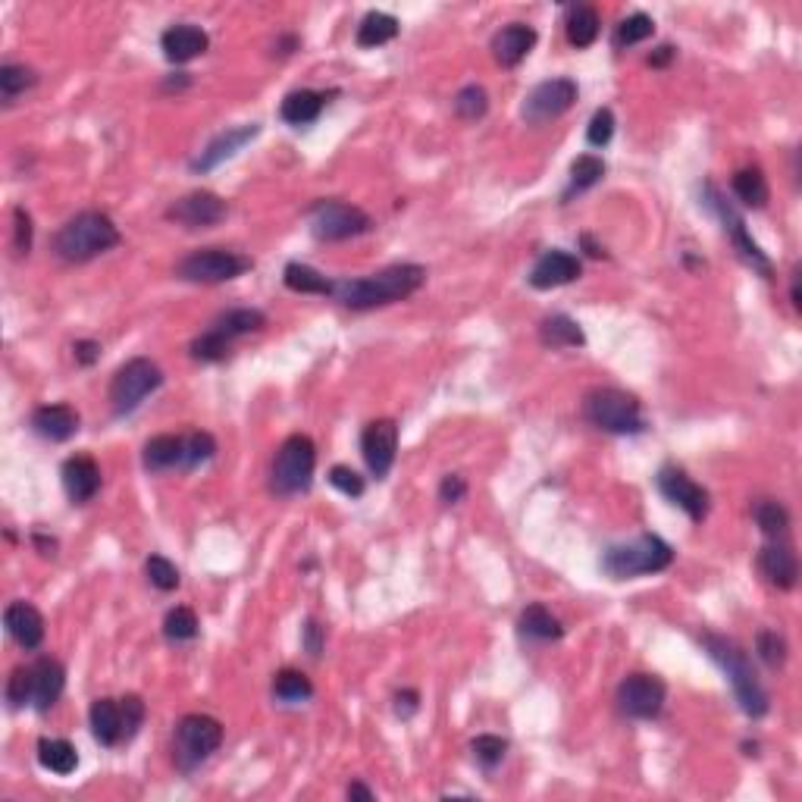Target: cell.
Here are the masks:
<instances>
[{
    "label": "cell",
    "instance_id": "obj_1",
    "mask_svg": "<svg viewBox=\"0 0 802 802\" xmlns=\"http://www.w3.org/2000/svg\"><path fill=\"white\" fill-rule=\"evenodd\" d=\"M423 282H427V270L420 264H395L380 273H370L364 279L336 282L333 298L342 301L351 311H370V308H383V304H395L401 298L414 295Z\"/></svg>",
    "mask_w": 802,
    "mask_h": 802
},
{
    "label": "cell",
    "instance_id": "obj_2",
    "mask_svg": "<svg viewBox=\"0 0 802 802\" xmlns=\"http://www.w3.org/2000/svg\"><path fill=\"white\" fill-rule=\"evenodd\" d=\"M116 245H120V229L101 210H82L73 220H66L54 235L57 257L69 264H85Z\"/></svg>",
    "mask_w": 802,
    "mask_h": 802
},
{
    "label": "cell",
    "instance_id": "obj_3",
    "mask_svg": "<svg viewBox=\"0 0 802 802\" xmlns=\"http://www.w3.org/2000/svg\"><path fill=\"white\" fill-rule=\"evenodd\" d=\"M705 649L721 665V671L727 674L730 687H734V696L740 702V709L749 715V718H762L768 712V693L759 683L756 671H752V662L749 655L734 643L727 640V636H718V633H705L702 636Z\"/></svg>",
    "mask_w": 802,
    "mask_h": 802
},
{
    "label": "cell",
    "instance_id": "obj_4",
    "mask_svg": "<svg viewBox=\"0 0 802 802\" xmlns=\"http://www.w3.org/2000/svg\"><path fill=\"white\" fill-rule=\"evenodd\" d=\"M671 561H674V549L668 546V542L655 533H643L630 542L608 546L602 552L599 564L611 580H633V577H643V574L665 571Z\"/></svg>",
    "mask_w": 802,
    "mask_h": 802
},
{
    "label": "cell",
    "instance_id": "obj_5",
    "mask_svg": "<svg viewBox=\"0 0 802 802\" xmlns=\"http://www.w3.org/2000/svg\"><path fill=\"white\" fill-rule=\"evenodd\" d=\"M583 417L593 423V427L605 433H618V436L646 430L640 401L621 389H593L583 398Z\"/></svg>",
    "mask_w": 802,
    "mask_h": 802
},
{
    "label": "cell",
    "instance_id": "obj_6",
    "mask_svg": "<svg viewBox=\"0 0 802 802\" xmlns=\"http://www.w3.org/2000/svg\"><path fill=\"white\" fill-rule=\"evenodd\" d=\"M223 743V724L210 715H185L176 724L173 737V759L182 774H192L201 768Z\"/></svg>",
    "mask_w": 802,
    "mask_h": 802
},
{
    "label": "cell",
    "instance_id": "obj_7",
    "mask_svg": "<svg viewBox=\"0 0 802 802\" xmlns=\"http://www.w3.org/2000/svg\"><path fill=\"white\" fill-rule=\"evenodd\" d=\"M314 467H317V448L311 436L295 433L279 445L276 461H273V492L279 495H301L308 492L314 483Z\"/></svg>",
    "mask_w": 802,
    "mask_h": 802
},
{
    "label": "cell",
    "instance_id": "obj_8",
    "mask_svg": "<svg viewBox=\"0 0 802 802\" xmlns=\"http://www.w3.org/2000/svg\"><path fill=\"white\" fill-rule=\"evenodd\" d=\"M163 383V370L151 358H132L116 370L110 383V405L113 414H132L151 392H157Z\"/></svg>",
    "mask_w": 802,
    "mask_h": 802
},
{
    "label": "cell",
    "instance_id": "obj_9",
    "mask_svg": "<svg viewBox=\"0 0 802 802\" xmlns=\"http://www.w3.org/2000/svg\"><path fill=\"white\" fill-rule=\"evenodd\" d=\"M308 223H311V232L314 239L320 242H345V239H355V235H364L373 220L364 214L361 207L348 204V201H317L308 214Z\"/></svg>",
    "mask_w": 802,
    "mask_h": 802
},
{
    "label": "cell",
    "instance_id": "obj_10",
    "mask_svg": "<svg viewBox=\"0 0 802 802\" xmlns=\"http://www.w3.org/2000/svg\"><path fill=\"white\" fill-rule=\"evenodd\" d=\"M251 270V257L235 254L226 248H198L188 257H182L176 273L185 282H204V286H214V282H229L235 276H242Z\"/></svg>",
    "mask_w": 802,
    "mask_h": 802
},
{
    "label": "cell",
    "instance_id": "obj_11",
    "mask_svg": "<svg viewBox=\"0 0 802 802\" xmlns=\"http://www.w3.org/2000/svg\"><path fill=\"white\" fill-rule=\"evenodd\" d=\"M665 683L652 677V674H630L627 680H621L618 687V709L627 715V718H636V721H649V718H658L665 709Z\"/></svg>",
    "mask_w": 802,
    "mask_h": 802
},
{
    "label": "cell",
    "instance_id": "obj_12",
    "mask_svg": "<svg viewBox=\"0 0 802 802\" xmlns=\"http://www.w3.org/2000/svg\"><path fill=\"white\" fill-rule=\"evenodd\" d=\"M574 101H577V82L574 79H564V76L546 79L524 98L521 116L530 126H539V123L555 120V116H561L564 110H571Z\"/></svg>",
    "mask_w": 802,
    "mask_h": 802
},
{
    "label": "cell",
    "instance_id": "obj_13",
    "mask_svg": "<svg viewBox=\"0 0 802 802\" xmlns=\"http://www.w3.org/2000/svg\"><path fill=\"white\" fill-rule=\"evenodd\" d=\"M398 452V423L395 420H373L361 433V455L376 480H386Z\"/></svg>",
    "mask_w": 802,
    "mask_h": 802
},
{
    "label": "cell",
    "instance_id": "obj_14",
    "mask_svg": "<svg viewBox=\"0 0 802 802\" xmlns=\"http://www.w3.org/2000/svg\"><path fill=\"white\" fill-rule=\"evenodd\" d=\"M658 489H662V495L671 505L687 511L693 521H702V517L709 514V492H705L693 477L683 474L680 467L658 470Z\"/></svg>",
    "mask_w": 802,
    "mask_h": 802
},
{
    "label": "cell",
    "instance_id": "obj_15",
    "mask_svg": "<svg viewBox=\"0 0 802 802\" xmlns=\"http://www.w3.org/2000/svg\"><path fill=\"white\" fill-rule=\"evenodd\" d=\"M229 214V204L214 195V192H192V195H185L179 198L170 210H167V217L176 220L179 226L185 229H207V226H217L223 223Z\"/></svg>",
    "mask_w": 802,
    "mask_h": 802
},
{
    "label": "cell",
    "instance_id": "obj_16",
    "mask_svg": "<svg viewBox=\"0 0 802 802\" xmlns=\"http://www.w3.org/2000/svg\"><path fill=\"white\" fill-rule=\"evenodd\" d=\"M709 195H712V207L718 210V217L724 220V229H727V235H730V242H734V248L740 251V257L743 261L752 267V270H759L762 276H771V261L765 257V251L749 239V232H746V223H743V217H737L734 214V207L730 204H724L721 198H718V192L715 188L709 185Z\"/></svg>",
    "mask_w": 802,
    "mask_h": 802
},
{
    "label": "cell",
    "instance_id": "obj_17",
    "mask_svg": "<svg viewBox=\"0 0 802 802\" xmlns=\"http://www.w3.org/2000/svg\"><path fill=\"white\" fill-rule=\"evenodd\" d=\"M60 477H63V489H66L69 502H73V505L91 502L94 495H98V489H101V467H98V461H94L91 455L66 458Z\"/></svg>",
    "mask_w": 802,
    "mask_h": 802
},
{
    "label": "cell",
    "instance_id": "obj_18",
    "mask_svg": "<svg viewBox=\"0 0 802 802\" xmlns=\"http://www.w3.org/2000/svg\"><path fill=\"white\" fill-rule=\"evenodd\" d=\"M580 273H583V267L571 251L552 248L533 264L530 286L533 289H558V286H568V282L580 279Z\"/></svg>",
    "mask_w": 802,
    "mask_h": 802
},
{
    "label": "cell",
    "instance_id": "obj_19",
    "mask_svg": "<svg viewBox=\"0 0 802 802\" xmlns=\"http://www.w3.org/2000/svg\"><path fill=\"white\" fill-rule=\"evenodd\" d=\"M257 135H261V126H257V123H245V126H239V129H229V132L217 135V138L210 141V145L192 160V170H195V173H210L214 167H220L223 160H229V157L239 154V151L248 145V141H254Z\"/></svg>",
    "mask_w": 802,
    "mask_h": 802
},
{
    "label": "cell",
    "instance_id": "obj_20",
    "mask_svg": "<svg viewBox=\"0 0 802 802\" xmlns=\"http://www.w3.org/2000/svg\"><path fill=\"white\" fill-rule=\"evenodd\" d=\"M29 671H32V709L47 712L66 687V671L57 658H38L35 665H29Z\"/></svg>",
    "mask_w": 802,
    "mask_h": 802
},
{
    "label": "cell",
    "instance_id": "obj_21",
    "mask_svg": "<svg viewBox=\"0 0 802 802\" xmlns=\"http://www.w3.org/2000/svg\"><path fill=\"white\" fill-rule=\"evenodd\" d=\"M4 624L22 649H38L44 643V618L29 602H10L4 611Z\"/></svg>",
    "mask_w": 802,
    "mask_h": 802
},
{
    "label": "cell",
    "instance_id": "obj_22",
    "mask_svg": "<svg viewBox=\"0 0 802 802\" xmlns=\"http://www.w3.org/2000/svg\"><path fill=\"white\" fill-rule=\"evenodd\" d=\"M536 47V29L524 22H511L492 38V57L499 66H517Z\"/></svg>",
    "mask_w": 802,
    "mask_h": 802
},
{
    "label": "cell",
    "instance_id": "obj_23",
    "mask_svg": "<svg viewBox=\"0 0 802 802\" xmlns=\"http://www.w3.org/2000/svg\"><path fill=\"white\" fill-rule=\"evenodd\" d=\"M207 32L192 26V22H182V26H173L163 32L160 38V47H163V54H167L170 63H188V60H195L207 51Z\"/></svg>",
    "mask_w": 802,
    "mask_h": 802
},
{
    "label": "cell",
    "instance_id": "obj_24",
    "mask_svg": "<svg viewBox=\"0 0 802 802\" xmlns=\"http://www.w3.org/2000/svg\"><path fill=\"white\" fill-rule=\"evenodd\" d=\"M32 430L47 442H66L79 433V414L69 405H44L32 414Z\"/></svg>",
    "mask_w": 802,
    "mask_h": 802
},
{
    "label": "cell",
    "instance_id": "obj_25",
    "mask_svg": "<svg viewBox=\"0 0 802 802\" xmlns=\"http://www.w3.org/2000/svg\"><path fill=\"white\" fill-rule=\"evenodd\" d=\"M91 734L101 746H116L123 743V702L116 699H94L91 712Z\"/></svg>",
    "mask_w": 802,
    "mask_h": 802
},
{
    "label": "cell",
    "instance_id": "obj_26",
    "mask_svg": "<svg viewBox=\"0 0 802 802\" xmlns=\"http://www.w3.org/2000/svg\"><path fill=\"white\" fill-rule=\"evenodd\" d=\"M145 470L148 474H163V470H176V467H185V436H154L145 442Z\"/></svg>",
    "mask_w": 802,
    "mask_h": 802
},
{
    "label": "cell",
    "instance_id": "obj_27",
    "mask_svg": "<svg viewBox=\"0 0 802 802\" xmlns=\"http://www.w3.org/2000/svg\"><path fill=\"white\" fill-rule=\"evenodd\" d=\"M323 104H326V98L320 91L301 88V91L286 94V101H282V107H279V116L289 126H311L317 116L323 113Z\"/></svg>",
    "mask_w": 802,
    "mask_h": 802
},
{
    "label": "cell",
    "instance_id": "obj_28",
    "mask_svg": "<svg viewBox=\"0 0 802 802\" xmlns=\"http://www.w3.org/2000/svg\"><path fill=\"white\" fill-rule=\"evenodd\" d=\"M759 568L768 577V583H774L777 589H790L796 583V555L787 546H765L759 552Z\"/></svg>",
    "mask_w": 802,
    "mask_h": 802
},
{
    "label": "cell",
    "instance_id": "obj_29",
    "mask_svg": "<svg viewBox=\"0 0 802 802\" xmlns=\"http://www.w3.org/2000/svg\"><path fill=\"white\" fill-rule=\"evenodd\" d=\"M539 342L546 348H580L586 345V336L577 320L568 314H552L539 323Z\"/></svg>",
    "mask_w": 802,
    "mask_h": 802
},
{
    "label": "cell",
    "instance_id": "obj_30",
    "mask_svg": "<svg viewBox=\"0 0 802 802\" xmlns=\"http://www.w3.org/2000/svg\"><path fill=\"white\" fill-rule=\"evenodd\" d=\"M517 630H521V636H527V640H536V643H552L558 640V636L564 633L558 618L552 615V611L546 605H530L521 611V621H517Z\"/></svg>",
    "mask_w": 802,
    "mask_h": 802
},
{
    "label": "cell",
    "instance_id": "obj_31",
    "mask_svg": "<svg viewBox=\"0 0 802 802\" xmlns=\"http://www.w3.org/2000/svg\"><path fill=\"white\" fill-rule=\"evenodd\" d=\"M38 762H41V768H47V771H54V774L66 777V774H73V771L79 768V752H76V746L69 743V740L44 737V740L38 743Z\"/></svg>",
    "mask_w": 802,
    "mask_h": 802
},
{
    "label": "cell",
    "instance_id": "obj_32",
    "mask_svg": "<svg viewBox=\"0 0 802 802\" xmlns=\"http://www.w3.org/2000/svg\"><path fill=\"white\" fill-rule=\"evenodd\" d=\"M282 279H286V286L292 292H301V295H333L336 282L326 279L320 270L308 267V264H289L282 270Z\"/></svg>",
    "mask_w": 802,
    "mask_h": 802
},
{
    "label": "cell",
    "instance_id": "obj_33",
    "mask_svg": "<svg viewBox=\"0 0 802 802\" xmlns=\"http://www.w3.org/2000/svg\"><path fill=\"white\" fill-rule=\"evenodd\" d=\"M267 326V317L264 311H257V308H235V311H226L223 317H217L214 329L217 333H223L229 342L232 339H239V336H248V333H257V329H264Z\"/></svg>",
    "mask_w": 802,
    "mask_h": 802
},
{
    "label": "cell",
    "instance_id": "obj_34",
    "mask_svg": "<svg viewBox=\"0 0 802 802\" xmlns=\"http://www.w3.org/2000/svg\"><path fill=\"white\" fill-rule=\"evenodd\" d=\"M398 35V19L383 13V10H373L361 19L358 26V44L361 47H380V44H389L392 38Z\"/></svg>",
    "mask_w": 802,
    "mask_h": 802
},
{
    "label": "cell",
    "instance_id": "obj_35",
    "mask_svg": "<svg viewBox=\"0 0 802 802\" xmlns=\"http://www.w3.org/2000/svg\"><path fill=\"white\" fill-rule=\"evenodd\" d=\"M730 185H734V195L746 204V207H765L768 204V182L762 176V170L756 167H746V170H737L734 179H730Z\"/></svg>",
    "mask_w": 802,
    "mask_h": 802
},
{
    "label": "cell",
    "instance_id": "obj_36",
    "mask_svg": "<svg viewBox=\"0 0 802 802\" xmlns=\"http://www.w3.org/2000/svg\"><path fill=\"white\" fill-rule=\"evenodd\" d=\"M599 29H602V19H599V13L593 7H574L568 13V26H564L568 41L574 47H589L599 38Z\"/></svg>",
    "mask_w": 802,
    "mask_h": 802
},
{
    "label": "cell",
    "instance_id": "obj_37",
    "mask_svg": "<svg viewBox=\"0 0 802 802\" xmlns=\"http://www.w3.org/2000/svg\"><path fill=\"white\" fill-rule=\"evenodd\" d=\"M273 696L276 699H282V702H304V699H311L314 696V683L304 677L301 671H292V668H286V671H279L276 674V680H273Z\"/></svg>",
    "mask_w": 802,
    "mask_h": 802
},
{
    "label": "cell",
    "instance_id": "obj_38",
    "mask_svg": "<svg viewBox=\"0 0 802 802\" xmlns=\"http://www.w3.org/2000/svg\"><path fill=\"white\" fill-rule=\"evenodd\" d=\"M752 517H756V524L765 536H781L787 527H790V514L781 502L774 499H762L752 505Z\"/></svg>",
    "mask_w": 802,
    "mask_h": 802
},
{
    "label": "cell",
    "instance_id": "obj_39",
    "mask_svg": "<svg viewBox=\"0 0 802 802\" xmlns=\"http://www.w3.org/2000/svg\"><path fill=\"white\" fill-rule=\"evenodd\" d=\"M35 82H38V76H35V69H29V66H22V63L0 66V94H4V101L19 98V94L29 91Z\"/></svg>",
    "mask_w": 802,
    "mask_h": 802
},
{
    "label": "cell",
    "instance_id": "obj_40",
    "mask_svg": "<svg viewBox=\"0 0 802 802\" xmlns=\"http://www.w3.org/2000/svg\"><path fill=\"white\" fill-rule=\"evenodd\" d=\"M163 633H167V640L173 643H185V640H195L198 636V615L192 608H173L167 618H163Z\"/></svg>",
    "mask_w": 802,
    "mask_h": 802
},
{
    "label": "cell",
    "instance_id": "obj_41",
    "mask_svg": "<svg viewBox=\"0 0 802 802\" xmlns=\"http://www.w3.org/2000/svg\"><path fill=\"white\" fill-rule=\"evenodd\" d=\"M486 110H489V94L483 85H464L455 94V113L461 116V120L474 123V120H480V116H486Z\"/></svg>",
    "mask_w": 802,
    "mask_h": 802
},
{
    "label": "cell",
    "instance_id": "obj_42",
    "mask_svg": "<svg viewBox=\"0 0 802 802\" xmlns=\"http://www.w3.org/2000/svg\"><path fill=\"white\" fill-rule=\"evenodd\" d=\"M229 345H232V342H229L223 333H217L214 326H210L207 333H201V336L192 342V348H188V351H192V358H195V361H201V364H214V361H223V358L229 355Z\"/></svg>",
    "mask_w": 802,
    "mask_h": 802
},
{
    "label": "cell",
    "instance_id": "obj_43",
    "mask_svg": "<svg viewBox=\"0 0 802 802\" xmlns=\"http://www.w3.org/2000/svg\"><path fill=\"white\" fill-rule=\"evenodd\" d=\"M605 176V163L596 154H580L571 163V192H586Z\"/></svg>",
    "mask_w": 802,
    "mask_h": 802
},
{
    "label": "cell",
    "instance_id": "obj_44",
    "mask_svg": "<svg viewBox=\"0 0 802 802\" xmlns=\"http://www.w3.org/2000/svg\"><path fill=\"white\" fill-rule=\"evenodd\" d=\"M652 35H655V22L646 13H633V16H627L621 26H618L615 44L618 47H633V44H640V41H646Z\"/></svg>",
    "mask_w": 802,
    "mask_h": 802
},
{
    "label": "cell",
    "instance_id": "obj_45",
    "mask_svg": "<svg viewBox=\"0 0 802 802\" xmlns=\"http://www.w3.org/2000/svg\"><path fill=\"white\" fill-rule=\"evenodd\" d=\"M145 571H148V580L160 589V593H173L179 586V568L163 555H151L145 561Z\"/></svg>",
    "mask_w": 802,
    "mask_h": 802
},
{
    "label": "cell",
    "instance_id": "obj_46",
    "mask_svg": "<svg viewBox=\"0 0 802 802\" xmlns=\"http://www.w3.org/2000/svg\"><path fill=\"white\" fill-rule=\"evenodd\" d=\"M470 752H474V759H477L486 771H492L495 765H502L505 752H508V740L492 737V734H483V737H477L474 743H470Z\"/></svg>",
    "mask_w": 802,
    "mask_h": 802
},
{
    "label": "cell",
    "instance_id": "obj_47",
    "mask_svg": "<svg viewBox=\"0 0 802 802\" xmlns=\"http://www.w3.org/2000/svg\"><path fill=\"white\" fill-rule=\"evenodd\" d=\"M217 455V442L210 433H188L185 436V470H192Z\"/></svg>",
    "mask_w": 802,
    "mask_h": 802
},
{
    "label": "cell",
    "instance_id": "obj_48",
    "mask_svg": "<svg viewBox=\"0 0 802 802\" xmlns=\"http://www.w3.org/2000/svg\"><path fill=\"white\" fill-rule=\"evenodd\" d=\"M756 649L768 668H781L787 662V643L777 630H762L759 640H756Z\"/></svg>",
    "mask_w": 802,
    "mask_h": 802
},
{
    "label": "cell",
    "instance_id": "obj_49",
    "mask_svg": "<svg viewBox=\"0 0 802 802\" xmlns=\"http://www.w3.org/2000/svg\"><path fill=\"white\" fill-rule=\"evenodd\" d=\"M611 135H615V113H611L608 107H599L593 113V120H589V129H586V141L593 148H605Z\"/></svg>",
    "mask_w": 802,
    "mask_h": 802
},
{
    "label": "cell",
    "instance_id": "obj_50",
    "mask_svg": "<svg viewBox=\"0 0 802 802\" xmlns=\"http://www.w3.org/2000/svg\"><path fill=\"white\" fill-rule=\"evenodd\" d=\"M7 702L13 709L22 705H32V671L29 668H16L7 680Z\"/></svg>",
    "mask_w": 802,
    "mask_h": 802
},
{
    "label": "cell",
    "instance_id": "obj_51",
    "mask_svg": "<svg viewBox=\"0 0 802 802\" xmlns=\"http://www.w3.org/2000/svg\"><path fill=\"white\" fill-rule=\"evenodd\" d=\"M329 483H333L342 495H348V499H361L364 495V477L345 464H336L333 470H329Z\"/></svg>",
    "mask_w": 802,
    "mask_h": 802
},
{
    "label": "cell",
    "instance_id": "obj_52",
    "mask_svg": "<svg viewBox=\"0 0 802 802\" xmlns=\"http://www.w3.org/2000/svg\"><path fill=\"white\" fill-rule=\"evenodd\" d=\"M120 702H123V740L129 743L138 734V727L145 724V702L138 696H126Z\"/></svg>",
    "mask_w": 802,
    "mask_h": 802
},
{
    "label": "cell",
    "instance_id": "obj_53",
    "mask_svg": "<svg viewBox=\"0 0 802 802\" xmlns=\"http://www.w3.org/2000/svg\"><path fill=\"white\" fill-rule=\"evenodd\" d=\"M13 245L19 254L32 251V217L22 207H16V214H13Z\"/></svg>",
    "mask_w": 802,
    "mask_h": 802
},
{
    "label": "cell",
    "instance_id": "obj_54",
    "mask_svg": "<svg viewBox=\"0 0 802 802\" xmlns=\"http://www.w3.org/2000/svg\"><path fill=\"white\" fill-rule=\"evenodd\" d=\"M323 643H326V630L314 618L304 621V627H301V646H304V652H308L311 658H320Z\"/></svg>",
    "mask_w": 802,
    "mask_h": 802
},
{
    "label": "cell",
    "instance_id": "obj_55",
    "mask_svg": "<svg viewBox=\"0 0 802 802\" xmlns=\"http://www.w3.org/2000/svg\"><path fill=\"white\" fill-rule=\"evenodd\" d=\"M467 495V483L461 474H445L442 483H439V499L442 505H458L461 499Z\"/></svg>",
    "mask_w": 802,
    "mask_h": 802
},
{
    "label": "cell",
    "instance_id": "obj_56",
    "mask_svg": "<svg viewBox=\"0 0 802 802\" xmlns=\"http://www.w3.org/2000/svg\"><path fill=\"white\" fill-rule=\"evenodd\" d=\"M73 351H76V361L85 364V367L101 358V345H98V342H76Z\"/></svg>",
    "mask_w": 802,
    "mask_h": 802
},
{
    "label": "cell",
    "instance_id": "obj_57",
    "mask_svg": "<svg viewBox=\"0 0 802 802\" xmlns=\"http://www.w3.org/2000/svg\"><path fill=\"white\" fill-rule=\"evenodd\" d=\"M395 712L401 718H411L417 712V693L414 690H405V693H398L395 696Z\"/></svg>",
    "mask_w": 802,
    "mask_h": 802
},
{
    "label": "cell",
    "instance_id": "obj_58",
    "mask_svg": "<svg viewBox=\"0 0 802 802\" xmlns=\"http://www.w3.org/2000/svg\"><path fill=\"white\" fill-rule=\"evenodd\" d=\"M671 57H674V47H671V44H662V47H658V51L649 57V63H652V66H665Z\"/></svg>",
    "mask_w": 802,
    "mask_h": 802
},
{
    "label": "cell",
    "instance_id": "obj_59",
    "mask_svg": "<svg viewBox=\"0 0 802 802\" xmlns=\"http://www.w3.org/2000/svg\"><path fill=\"white\" fill-rule=\"evenodd\" d=\"M376 793L370 790V787H364V784H351L348 787V799H373Z\"/></svg>",
    "mask_w": 802,
    "mask_h": 802
},
{
    "label": "cell",
    "instance_id": "obj_60",
    "mask_svg": "<svg viewBox=\"0 0 802 802\" xmlns=\"http://www.w3.org/2000/svg\"><path fill=\"white\" fill-rule=\"evenodd\" d=\"M580 242L586 245V254H589V257H605V248H599V245H596L593 239H589V235H583V239H580Z\"/></svg>",
    "mask_w": 802,
    "mask_h": 802
}]
</instances>
